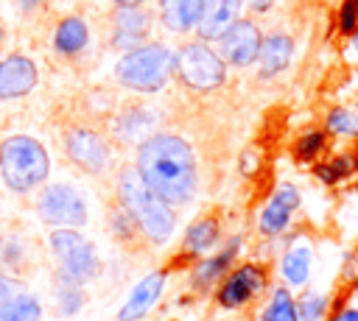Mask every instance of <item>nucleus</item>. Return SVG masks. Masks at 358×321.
<instances>
[{
    "label": "nucleus",
    "instance_id": "f257e3e1",
    "mask_svg": "<svg viewBox=\"0 0 358 321\" xmlns=\"http://www.w3.org/2000/svg\"><path fill=\"white\" fill-rule=\"evenodd\" d=\"M140 179L151 193H157L168 207H185L196 195V154L187 140L176 134H151L137 148L134 162Z\"/></svg>",
    "mask_w": 358,
    "mask_h": 321
},
{
    "label": "nucleus",
    "instance_id": "f03ea898",
    "mask_svg": "<svg viewBox=\"0 0 358 321\" xmlns=\"http://www.w3.org/2000/svg\"><path fill=\"white\" fill-rule=\"evenodd\" d=\"M115 198L134 218V223L140 226L145 243L165 246L173 237V229H176L173 207H168L157 193H151L145 187V181L140 179L137 167H120Z\"/></svg>",
    "mask_w": 358,
    "mask_h": 321
},
{
    "label": "nucleus",
    "instance_id": "7ed1b4c3",
    "mask_svg": "<svg viewBox=\"0 0 358 321\" xmlns=\"http://www.w3.org/2000/svg\"><path fill=\"white\" fill-rule=\"evenodd\" d=\"M50 173V156L45 145L28 134H11L0 142V176L8 190L31 193L45 184Z\"/></svg>",
    "mask_w": 358,
    "mask_h": 321
},
{
    "label": "nucleus",
    "instance_id": "20e7f679",
    "mask_svg": "<svg viewBox=\"0 0 358 321\" xmlns=\"http://www.w3.org/2000/svg\"><path fill=\"white\" fill-rule=\"evenodd\" d=\"M173 75V50L162 42H145L134 50L120 53L115 64V78L120 87L143 95L159 92Z\"/></svg>",
    "mask_w": 358,
    "mask_h": 321
},
{
    "label": "nucleus",
    "instance_id": "39448f33",
    "mask_svg": "<svg viewBox=\"0 0 358 321\" xmlns=\"http://www.w3.org/2000/svg\"><path fill=\"white\" fill-rule=\"evenodd\" d=\"M173 75L196 92H213L227 81V64L207 42H187L173 53Z\"/></svg>",
    "mask_w": 358,
    "mask_h": 321
},
{
    "label": "nucleus",
    "instance_id": "423d86ee",
    "mask_svg": "<svg viewBox=\"0 0 358 321\" xmlns=\"http://www.w3.org/2000/svg\"><path fill=\"white\" fill-rule=\"evenodd\" d=\"M50 251L59 260V271L76 282H90L101 274V257L90 237L78 229H50Z\"/></svg>",
    "mask_w": 358,
    "mask_h": 321
},
{
    "label": "nucleus",
    "instance_id": "0eeeda50",
    "mask_svg": "<svg viewBox=\"0 0 358 321\" xmlns=\"http://www.w3.org/2000/svg\"><path fill=\"white\" fill-rule=\"evenodd\" d=\"M271 282V271L266 262H241L227 271V276L215 288V304L221 310H241L255 301Z\"/></svg>",
    "mask_w": 358,
    "mask_h": 321
},
{
    "label": "nucleus",
    "instance_id": "6e6552de",
    "mask_svg": "<svg viewBox=\"0 0 358 321\" xmlns=\"http://www.w3.org/2000/svg\"><path fill=\"white\" fill-rule=\"evenodd\" d=\"M36 215L50 229H76L87 223V201L73 184L56 181L36 198Z\"/></svg>",
    "mask_w": 358,
    "mask_h": 321
},
{
    "label": "nucleus",
    "instance_id": "1a4fd4ad",
    "mask_svg": "<svg viewBox=\"0 0 358 321\" xmlns=\"http://www.w3.org/2000/svg\"><path fill=\"white\" fill-rule=\"evenodd\" d=\"M62 142H64L67 159L76 167H81L84 173L101 176L112 167V145L101 131H95L90 126H70V128H64Z\"/></svg>",
    "mask_w": 358,
    "mask_h": 321
},
{
    "label": "nucleus",
    "instance_id": "9d476101",
    "mask_svg": "<svg viewBox=\"0 0 358 321\" xmlns=\"http://www.w3.org/2000/svg\"><path fill=\"white\" fill-rule=\"evenodd\" d=\"M260 42H263V33H260L257 22L249 20V17H238V20L218 36V56L224 59V64L249 67L252 61H257Z\"/></svg>",
    "mask_w": 358,
    "mask_h": 321
},
{
    "label": "nucleus",
    "instance_id": "9b49d317",
    "mask_svg": "<svg viewBox=\"0 0 358 321\" xmlns=\"http://www.w3.org/2000/svg\"><path fill=\"white\" fill-rule=\"evenodd\" d=\"M154 17L143 6H115L109 20V45L120 53L134 50L148 42Z\"/></svg>",
    "mask_w": 358,
    "mask_h": 321
},
{
    "label": "nucleus",
    "instance_id": "f8f14e48",
    "mask_svg": "<svg viewBox=\"0 0 358 321\" xmlns=\"http://www.w3.org/2000/svg\"><path fill=\"white\" fill-rule=\"evenodd\" d=\"M296 207H299V190L294 184H280L271 193V198L266 201V207L260 209V215H257V232L263 237L282 234L288 229L291 215H294Z\"/></svg>",
    "mask_w": 358,
    "mask_h": 321
},
{
    "label": "nucleus",
    "instance_id": "ddd939ff",
    "mask_svg": "<svg viewBox=\"0 0 358 321\" xmlns=\"http://www.w3.org/2000/svg\"><path fill=\"white\" fill-rule=\"evenodd\" d=\"M241 251V237H232L221 251H215L213 257H199L190 268V288L196 293H210L213 288H218V282L227 276V271L235 265V257Z\"/></svg>",
    "mask_w": 358,
    "mask_h": 321
},
{
    "label": "nucleus",
    "instance_id": "4468645a",
    "mask_svg": "<svg viewBox=\"0 0 358 321\" xmlns=\"http://www.w3.org/2000/svg\"><path fill=\"white\" fill-rule=\"evenodd\" d=\"M39 81V70L34 59L25 53H11L0 59V100H14L28 95Z\"/></svg>",
    "mask_w": 358,
    "mask_h": 321
},
{
    "label": "nucleus",
    "instance_id": "2eb2a0df",
    "mask_svg": "<svg viewBox=\"0 0 358 321\" xmlns=\"http://www.w3.org/2000/svg\"><path fill=\"white\" fill-rule=\"evenodd\" d=\"M165 279H168V268H159V271L143 276L131 288V293L123 301V307L117 310V321H140V318H145L151 313V307L157 304V299L162 296Z\"/></svg>",
    "mask_w": 358,
    "mask_h": 321
},
{
    "label": "nucleus",
    "instance_id": "dca6fc26",
    "mask_svg": "<svg viewBox=\"0 0 358 321\" xmlns=\"http://www.w3.org/2000/svg\"><path fill=\"white\" fill-rule=\"evenodd\" d=\"M221 240V218L215 215H201L196 223L187 226L185 237H182V246H179V254L173 257V262L185 260V262H196L199 257H204L207 251H213Z\"/></svg>",
    "mask_w": 358,
    "mask_h": 321
},
{
    "label": "nucleus",
    "instance_id": "f3484780",
    "mask_svg": "<svg viewBox=\"0 0 358 321\" xmlns=\"http://www.w3.org/2000/svg\"><path fill=\"white\" fill-rule=\"evenodd\" d=\"M243 0H201V14L196 22V33L201 42L218 39L238 17H241Z\"/></svg>",
    "mask_w": 358,
    "mask_h": 321
},
{
    "label": "nucleus",
    "instance_id": "a211bd4d",
    "mask_svg": "<svg viewBox=\"0 0 358 321\" xmlns=\"http://www.w3.org/2000/svg\"><path fill=\"white\" fill-rule=\"evenodd\" d=\"M291 56H294V39L288 33H268L263 36L260 42V53H257V67H260V75L263 78H271V75H280L288 64H291Z\"/></svg>",
    "mask_w": 358,
    "mask_h": 321
},
{
    "label": "nucleus",
    "instance_id": "6ab92c4d",
    "mask_svg": "<svg viewBox=\"0 0 358 321\" xmlns=\"http://www.w3.org/2000/svg\"><path fill=\"white\" fill-rule=\"evenodd\" d=\"M90 45V25L81 14H67L59 20L56 31H53V50L64 59L78 56L84 47Z\"/></svg>",
    "mask_w": 358,
    "mask_h": 321
},
{
    "label": "nucleus",
    "instance_id": "aec40b11",
    "mask_svg": "<svg viewBox=\"0 0 358 321\" xmlns=\"http://www.w3.org/2000/svg\"><path fill=\"white\" fill-rule=\"evenodd\" d=\"M310 268H313V246H310V240L296 237L285 248V254L280 260V271H282V276H285L288 285L305 288L308 279H310Z\"/></svg>",
    "mask_w": 358,
    "mask_h": 321
},
{
    "label": "nucleus",
    "instance_id": "412c9836",
    "mask_svg": "<svg viewBox=\"0 0 358 321\" xmlns=\"http://www.w3.org/2000/svg\"><path fill=\"white\" fill-rule=\"evenodd\" d=\"M201 14V0H159V20L173 33L196 31Z\"/></svg>",
    "mask_w": 358,
    "mask_h": 321
},
{
    "label": "nucleus",
    "instance_id": "4be33fe9",
    "mask_svg": "<svg viewBox=\"0 0 358 321\" xmlns=\"http://www.w3.org/2000/svg\"><path fill=\"white\" fill-rule=\"evenodd\" d=\"M0 268H6L11 276H25L34 268L31 246L20 234H3L0 237Z\"/></svg>",
    "mask_w": 358,
    "mask_h": 321
},
{
    "label": "nucleus",
    "instance_id": "5701e85b",
    "mask_svg": "<svg viewBox=\"0 0 358 321\" xmlns=\"http://www.w3.org/2000/svg\"><path fill=\"white\" fill-rule=\"evenodd\" d=\"M106 223H109L112 237H115L120 246H126V248H140V246H145V237H143L140 226H137L134 218L120 207L117 198H115V201L109 204V209H106Z\"/></svg>",
    "mask_w": 358,
    "mask_h": 321
},
{
    "label": "nucleus",
    "instance_id": "b1692460",
    "mask_svg": "<svg viewBox=\"0 0 358 321\" xmlns=\"http://www.w3.org/2000/svg\"><path fill=\"white\" fill-rule=\"evenodd\" d=\"M151 123H154V114L145 109V106H140V103H129L120 114H117V120H115V131H117V137L123 140V142H134V140H148L145 137V131L151 128Z\"/></svg>",
    "mask_w": 358,
    "mask_h": 321
},
{
    "label": "nucleus",
    "instance_id": "393cba45",
    "mask_svg": "<svg viewBox=\"0 0 358 321\" xmlns=\"http://www.w3.org/2000/svg\"><path fill=\"white\" fill-rule=\"evenodd\" d=\"M358 173V151H341L324 162H319L313 167V176L324 184H338V181H347Z\"/></svg>",
    "mask_w": 358,
    "mask_h": 321
},
{
    "label": "nucleus",
    "instance_id": "a878e982",
    "mask_svg": "<svg viewBox=\"0 0 358 321\" xmlns=\"http://www.w3.org/2000/svg\"><path fill=\"white\" fill-rule=\"evenodd\" d=\"M53 282H56L53 293H56L59 315H64V318L76 315V313L84 307V299H87V296H84V282H76L73 276H67V274H62V271H56Z\"/></svg>",
    "mask_w": 358,
    "mask_h": 321
},
{
    "label": "nucleus",
    "instance_id": "bb28decb",
    "mask_svg": "<svg viewBox=\"0 0 358 321\" xmlns=\"http://www.w3.org/2000/svg\"><path fill=\"white\" fill-rule=\"evenodd\" d=\"M42 304L34 293H14L0 301V321H39Z\"/></svg>",
    "mask_w": 358,
    "mask_h": 321
},
{
    "label": "nucleus",
    "instance_id": "cd10ccee",
    "mask_svg": "<svg viewBox=\"0 0 358 321\" xmlns=\"http://www.w3.org/2000/svg\"><path fill=\"white\" fill-rule=\"evenodd\" d=\"M327 145H330V134L324 128H308L294 142V156L296 162H316L327 151Z\"/></svg>",
    "mask_w": 358,
    "mask_h": 321
},
{
    "label": "nucleus",
    "instance_id": "c85d7f7f",
    "mask_svg": "<svg viewBox=\"0 0 358 321\" xmlns=\"http://www.w3.org/2000/svg\"><path fill=\"white\" fill-rule=\"evenodd\" d=\"M260 321H299L296 315V301L288 288H274L268 304L260 313Z\"/></svg>",
    "mask_w": 358,
    "mask_h": 321
},
{
    "label": "nucleus",
    "instance_id": "c756f323",
    "mask_svg": "<svg viewBox=\"0 0 358 321\" xmlns=\"http://www.w3.org/2000/svg\"><path fill=\"white\" fill-rule=\"evenodd\" d=\"M324 131L336 134V137H358V112L350 106H333L324 117Z\"/></svg>",
    "mask_w": 358,
    "mask_h": 321
},
{
    "label": "nucleus",
    "instance_id": "7c9ffc66",
    "mask_svg": "<svg viewBox=\"0 0 358 321\" xmlns=\"http://www.w3.org/2000/svg\"><path fill=\"white\" fill-rule=\"evenodd\" d=\"M327 310H330V301H327L324 296L313 293V290L302 293V299L296 301V315H299V321H322Z\"/></svg>",
    "mask_w": 358,
    "mask_h": 321
},
{
    "label": "nucleus",
    "instance_id": "2f4dec72",
    "mask_svg": "<svg viewBox=\"0 0 358 321\" xmlns=\"http://www.w3.org/2000/svg\"><path fill=\"white\" fill-rule=\"evenodd\" d=\"M336 25L341 36H350L358 28V0H341L338 14H336Z\"/></svg>",
    "mask_w": 358,
    "mask_h": 321
},
{
    "label": "nucleus",
    "instance_id": "473e14b6",
    "mask_svg": "<svg viewBox=\"0 0 358 321\" xmlns=\"http://www.w3.org/2000/svg\"><path fill=\"white\" fill-rule=\"evenodd\" d=\"M341 282H344V288H355V285H358V243L344 254V262H341Z\"/></svg>",
    "mask_w": 358,
    "mask_h": 321
},
{
    "label": "nucleus",
    "instance_id": "72a5a7b5",
    "mask_svg": "<svg viewBox=\"0 0 358 321\" xmlns=\"http://www.w3.org/2000/svg\"><path fill=\"white\" fill-rule=\"evenodd\" d=\"M260 162H263V151L255 148V145H249L243 151V156H241V173L243 176H257L260 173Z\"/></svg>",
    "mask_w": 358,
    "mask_h": 321
},
{
    "label": "nucleus",
    "instance_id": "f704fd0d",
    "mask_svg": "<svg viewBox=\"0 0 358 321\" xmlns=\"http://www.w3.org/2000/svg\"><path fill=\"white\" fill-rule=\"evenodd\" d=\"M17 293V276H11L6 268H0V301Z\"/></svg>",
    "mask_w": 358,
    "mask_h": 321
},
{
    "label": "nucleus",
    "instance_id": "c9c22d12",
    "mask_svg": "<svg viewBox=\"0 0 358 321\" xmlns=\"http://www.w3.org/2000/svg\"><path fill=\"white\" fill-rule=\"evenodd\" d=\"M327 321H358V307H336L330 310V318Z\"/></svg>",
    "mask_w": 358,
    "mask_h": 321
},
{
    "label": "nucleus",
    "instance_id": "e433bc0d",
    "mask_svg": "<svg viewBox=\"0 0 358 321\" xmlns=\"http://www.w3.org/2000/svg\"><path fill=\"white\" fill-rule=\"evenodd\" d=\"M274 6V0H249V8L255 11V14H263V11H268Z\"/></svg>",
    "mask_w": 358,
    "mask_h": 321
},
{
    "label": "nucleus",
    "instance_id": "4c0bfd02",
    "mask_svg": "<svg viewBox=\"0 0 358 321\" xmlns=\"http://www.w3.org/2000/svg\"><path fill=\"white\" fill-rule=\"evenodd\" d=\"M39 3H42V0H17V6H20V8L25 11V14H31V11H34V8L39 6Z\"/></svg>",
    "mask_w": 358,
    "mask_h": 321
},
{
    "label": "nucleus",
    "instance_id": "58836bf2",
    "mask_svg": "<svg viewBox=\"0 0 358 321\" xmlns=\"http://www.w3.org/2000/svg\"><path fill=\"white\" fill-rule=\"evenodd\" d=\"M115 6H143V3H148V0H112Z\"/></svg>",
    "mask_w": 358,
    "mask_h": 321
},
{
    "label": "nucleus",
    "instance_id": "ea45409f",
    "mask_svg": "<svg viewBox=\"0 0 358 321\" xmlns=\"http://www.w3.org/2000/svg\"><path fill=\"white\" fill-rule=\"evenodd\" d=\"M350 45H352V50L358 53V28H355V31L350 33Z\"/></svg>",
    "mask_w": 358,
    "mask_h": 321
},
{
    "label": "nucleus",
    "instance_id": "a19ab883",
    "mask_svg": "<svg viewBox=\"0 0 358 321\" xmlns=\"http://www.w3.org/2000/svg\"><path fill=\"white\" fill-rule=\"evenodd\" d=\"M3 39H6V25H3V20H0V47H3Z\"/></svg>",
    "mask_w": 358,
    "mask_h": 321
},
{
    "label": "nucleus",
    "instance_id": "79ce46f5",
    "mask_svg": "<svg viewBox=\"0 0 358 321\" xmlns=\"http://www.w3.org/2000/svg\"><path fill=\"white\" fill-rule=\"evenodd\" d=\"M355 296H358V285H355Z\"/></svg>",
    "mask_w": 358,
    "mask_h": 321
}]
</instances>
